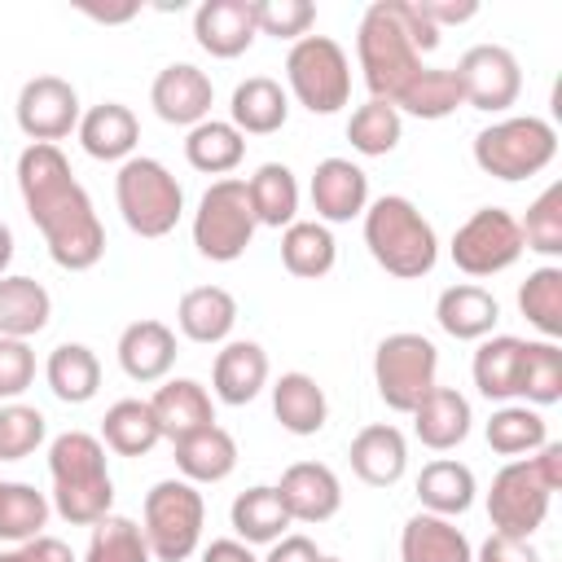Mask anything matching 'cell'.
Here are the masks:
<instances>
[{"label": "cell", "instance_id": "cell-1", "mask_svg": "<svg viewBox=\"0 0 562 562\" xmlns=\"http://www.w3.org/2000/svg\"><path fill=\"white\" fill-rule=\"evenodd\" d=\"M18 189L31 224L40 228L48 255L66 272H88L105 255V228L92 211L88 189L75 180L57 145H26L18 154Z\"/></svg>", "mask_w": 562, "mask_h": 562}, {"label": "cell", "instance_id": "cell-2", "mask_svg": "<svg viewBox=\"0 0 562 562\" xmlns=\"http://www.w3.org/2000/svg\"><path fill=\"white\" fill-rule=\"evenodd\" d=\"M439 48V26L417 9V0H373L356 31V61L373 101L395 105V97L422 75V53Z\"/></svg>", "mask_w": 562, "mask_h": 562}, {"label": "cell", "instance_id": "cell-3", "mask_svg": "<svg viewBox=\"0 0 562 562\" xmlns=\"http://www.w3.org/2000/svg\"><path fill=\"white\" fill-rule=\"evenodd\" d=\"M53 474V509L70 527H92L114 505V479L105 461V443L88 430H66L48 443Z\"/></svg>", "mask_w": 562, "mask_h": 562}, {"label": "cell", "instance_id": "cell-4", "mask_svg": "<svg viewBox=\"0 0 562 562\" xmlns=\"http://www.w3.org/2000/svg\"><path fill=\"white\" fill-rule=\"evenodd\" d=\"M364 246L373 263L400 281H417L439 259V237L430 220L400 193H382L364 206Z\"/></svg>", "mask_w": 562, "mask_h": 562}, {"label": "cell", "instance_id": "cell-5", "mask_svg": "<svg viewBox=\"0 0 562 562\" xmlns=\"http://www.w3.org/2000/svg\"><path fill=\"white\" fill-rule=\"evenodd\" d=\"M114 202L136 237H167L184 215V189L158 158H127L114 176Z\"/></svg>", "mask_w": 562, "mask_h": 562}, {"label": "cell", "instance_id": "cell-6", "mask_svg": "<svg viewBox=\"0 0 562 562\" xmlns=\"http://www.w3.org/2000/svg\"><path fill=\"white\" fill-rule=\"evenodd\" d=\"M202 522H206V501H202L198 483L162 479L145 492L140 536H145L154 562H184L202 540Z\"/></svg>", "mask_w": 562, "mask_h": 562}, {"label": "cell", "instance_id": "cell-7", "mask_svg": "<svg viewBox=\"0 0 562 562\" xmlns=\"http://www.w3.org/2000/svg\"><path fill=\"white\" fill-rule=\"evenodd\" d=\"M558 154V132L549 119L514 114L474 136V167L496 180H527L544 171Z\"/></svg>", "mask_w": 562, "mask_h": 562}, {"label": "cell", "instance_id": "cell-8", "mask_svg": "<svg viewBox=\"0 0 562 562\" xmlns=\"http://www.w3.org/2000/svg\"><path fill=\"white\" fill-rule=\"evenodd\" d=\"M285 83L312 114H338L351 97V61L329 35H303L285 53Z\"/></svg>", "mask_w": 562, "mask_h": 562}, {"label": "cell", "instance_id": "cell-9", "mask_svg": "<svg viewBox=\"0 0 562 562\" xmlns=\"http://www.w3.org/2000/svg\"><path fill=\"white\" fill-rule=\"evenodd\" d=\"M439 373V351L426 334H413V329H400V334H386L373 351V386L382 395L386 408L395 413H413Z\"/></svg>", "mask_w": 562, "mask_h": 562}, {"label": "cell", "instance_id": "cell-10", "mask_svg": "<svg viewBox=\"0 0 562 562\" xmlns=\"http://www.w3.org/2000/svg\"><path fill=\"white\" fill-rule=\"evenodd\" d=\"M255 211H250V198H246V180H215L198 211H193V246L202 259L211 263H233L246 255L250 237H255Z\"/></svg>", "mask_w": 562, "mask_h": 562}, {"label": "cell", "instance_id": "cell-11", "mask_svg": "<svg viewBox=\"0 0 562 562\" xmlns=\"http://www.w3.org/2000/svg\"><path fill=\"white\" fill-rule=\"evenodd\" d=\"M522 255V228L518 215L505 206H479L457 233H452V263L465 277H496L514 268Z\"/></svg>", "mask_w": 562, "mask_h": 562}, {"label": "cell", "instance_id": "cell-12", "mask_svg": "<svg viewBox=\"0 0 562 562\" xmlns=\"http://www.w3.org/2000/svg\"><path fill=\"white\" fill-rule=\"evenodd\" d=\"M549 501L553 492L540 483L531 457H514L509 465L496 470L492 479V492H487V518L501 536H518V540H531L544 518H549Z\"/></svg>", "mask_w": 562, "mask_h": 562}, {"label": "cell", "instance_id": "cell-13", "mask_svg": "<svg viewBox=\"0 0 562 562\" xmlns=\"http://www.w3.org/2000/svg\"><path fill=\"white\" fill-rule=\"evenodd\" d=\"M457 83H461V101L487 114H501L518 101L522 92V66L505 44H474L461 53V61L452 66Z\"/></svg>", "mask_w": 562, "mask_h": 562}, {"label": "cell", "instance_id": "cell-14", "mask_svg": "<svg viewBox=\"0 0 562 562\" xmlns=\"http://www.w3.org/2000/svg\"><path fill=\"white\" fill-rule=\"evenodd\" d=\"M18 127L31 136V145H57L79 127V92L61 75H35L18 92Z\"/></svg>", "mask_w": 562, "mask_h": 562}, {"label": "cell", "instance_id": "cell-15", "mask_svg": "<svg viewBox=\"0 0 562 562\" xmlns=\"http://www.w3.org/2000/svg\"><path fill=\"white\" fill-rule=\"evenodd\" d=\"M211 101H215V88L206 70H198L193 61H171L149 83V105L171 127H198L211 114Z\"/></svg>", "mask_w": 562, "mask_h": 562}, {"label": "cell", "instance_id": "cell-16", "mask_svg": "<svg viewBox=\"0 0 562 562\" xmlns=\"http://www.w3.org/2000/svg\"><path fill=\"white\" fill-rule=\"evenodd\" d=\"M259 35L255 22V0H202L193 9V40L202 53L233 61L241 57Z\"/></svg>", "mask_w": 562, "mask_h": 562}, {"label": "cell", "instance_id": "cell-17", "mask_svg": "<svg viewBox=\"0 0 562 562\" xmlns=\"http://www.w3.org/2000/svg\"><path fill=\"white\" fill-rule=\"evenodd\" d=\"M277 496L290 522H329L342 509V483L325 461H294L281 474Z\"/></svg>", "mask_w": 562, "mask_h": 562}, {"label": "cell", "instance_id": "cell-18", "mask_svg": "<svg viewBox=\"0 0 562 562\" xmlns=\"http://www.w3.org/2000/svg\"><path fill=\"white\" fill-rule=\"evenodd\" d=\"M312 206L321 224H347L369 206V176L351 158H321L312 171Z\"/></svg>", "mask_w": 562, "mask_h": 562}, {"label": "cell", "instance_id": "cell-19", "mask_svg": "<svg viewBox=\"0 0 562 562\" xmlns=\"http://www.w3.org/2000/svg\"><path fill=\"white\" fill-rule=\"evenodd\" d=\"M268 386V351L250 338H237V342H224V351H215V364H211V391L220 404H250L259 391Z\"/></svg>", "mask_w": 562, "mask_h": 562}, {"label": "cell", "instance_id": "cell-20", "mask_svg": "<svg viewBox=\"0 0 562 562\" xmlns=\"http://www.w3.org/2000/svg\"><path fill=\"white\" fill-rule=\"evenodd\" d=\"M351 470L360 483L369 487H391L404 479L408 470V439L391 426V422H369L364 430H356L351 439Z\"/></svg>", "mask_w": 562, "mask_h": 562}, {"label": "cell", "instance_id": "cell-21", "mask_svg": "<svg viewBox=\"0 0 562 562\" xmlns=\"http://www.w3.org/2000/svg\"><path fill=\"white\" fill-rule=\"evenodd\" d=\"M119 369L132 382H162L176 364V329L162 321H132L119 334Z\"/></svg>", "mask_w": 562, "mask_h": 562}, {"label": "cell", "instance_id": "cell-22", "mask_svg": "<svg viewBox=\"0 0 562 562\" xmlns=\"http://www.w3.org/2000/svg\"><path fill=\"white\" fill-rule=\"evenodd\" d=\"M79 145L88 158L97 162H127L136 140H140V123L123 101H101L88 114H79Z\"/></svg>", "mask_w": 562, "mask_h": 562}, {"label": "cell", "instance_id": "cell-23", "mask_svg": "<svg viewBox=\"0 0 562 562\" xmlns=\"http://www.w3.org/2000/svg\"><path fill=\"white\" fill-rule=\"evenodd\" d=\"M435 321H439V329H443L448 338H457V342H483V338L496 329V321H501V303H496L483 285L461 281V285H448V290L439 294Z\"/></svg>", "mask_w": 562, "mask_h": 562}, {"label": "cell", "instance_id": "cell-24", "mask_svg": "<svg viewBox=\"0 0 562 562\" xmlns=\"http://www.w3.org/2000/svg\"><path fill=\"white\" fill-rule=\"evenodd\" d=\"M408 417H413V435H417L430 452L457 448V443L470 435V422H474L470 400H465L457 386H430L426 400H422Z\"/></svg>", "mask_w": 562, "mask_h": 562}, {"label": "cell", "instance_id": "cell-25", "mask_svg": "<svg viewBox=\"0 0 562 562\" xmlns=\"http://www.w3.org/2000/svg\"><path fill=\"white\" fill-rule=\"evenodd\" d=\"M290 119V97L277 79L268 75H250L233 88V101H228V123L241 132V136H272L281 132Z\"/></svg>", "mask_w": 562, "mask_h": 562}, {"label": "cell", "instance_id": "cell-26", "mask_svg": "<svg viewBox=\"0 0 562 562\" xmlns=\"http://www.w3.org/2000/svg\"><path fill=\"white\" fill-rule=\"evenodd\" d=\"M149 408H154V422H158L162 439H171V443L215 422V404H211L206 386L193 382V378H171V382H162V386L154 391Z\"/></svg>", "mask_w": 562, "mask_h": 562}, {"label": "cell", "instance_id": "cell-27", "mask_svg": "<svg viewBox=\"0 0 562 562\" xmlns=\"http://www.w3.org/2000/svg\"><path fill=\"white\" fill-rule=\"evenodd\" d=\"M272 417L281 422V430L307 439V435L325 430L329 400H325V391H321V382L312 373H299L294 369V373H281L272 382Z\"/></svg>", "mask_w": 562, "mask_h": 562}, {"label": "cell", "instance_id": "cell-28", "mask_svg": "<svg viewBox=\"0 0 562 562\" xmlns=\"http://www.w3.org/2000/svg\"><path fill=\"white\" fill-rule=\"evenodd\" d=\"M400 562H474V549L452 518L422 509L400 531Z\"/></svg>", "mask_w": 562, "mask_h": 562}, {"label": "cell", "instance_id": "cell-29", "mask_svg": "<svg viewBox=\"0 0 562 562\" xmlns=\"http://www.w3.org/2000/svg\"><path fill=\"white\" fill-rule=\"evenodd\" d=\"M176 325L189 342H224L237 325V299L224 290V285H198V290H184L180 307H176Z\"/></svg>", "mask_w": 562, "mask_h": 562}, {"label": "cell", "instance_id": "cell-30", "mask_svg": "<svg viewBox=\"0 0 562 562\" xmlns=\"http://www.w3.org/2000/svg\"><path fill=\"white\" fill-rule=\"evenodd\" d=\"M171 448H176V465L189 483H224L237 470V439L215 422L176 439Z\"/></svg>", "mask_w": 562, "mask_h": 562}, {"label": "cell", "instance_id": "cell-31", "mask_svg": "<svg viewBox=\"0 0 562 562\" xmlns=\"http://www.w3.org/2000/svg\"><path fill=\"white\" fill-rule=\"evenodd\" d=\"M474 470L465 461H452V457H439L430 465H422L417 474V501L426 514H439V518H457L474 505Z\"/></svg>", "mask_w": 562, "mask_h": 562}, {"label": "cell", "instance_id": "cell-32", "mask_svg": "<svg viewBox=\"0 0 562 562\" xmlns=\"http://www.w3.org/2000/svg\"><path fill=\"white\" fill-rule=\"evenodd\" d=\"M470 373H474L479 395H487L496 404L514 400L518 395V373H522V338H514V334H487L479 342V351H474Z\"/></svg>", "mask_w": 562, "mask_h": 562}, {"label": "cell", "instance_id": "cell-33", "mask_svg": "<svg viewBox=\"0 0 562 562\" xmlns=\"http://www.w3.org/2000/svg\"><path fill=\"white\" fill-rule=\"evenodd\" d=\"M53 316V299L35 277H0V338H35Z\"/></svg>", "mask_w": 562, "mask_h": 562}, {"label": "cell", "instance_id": "cell-34", "mask_svg": "<svg viewBox=\"0 0 562 562\" xmlns=\"http://www.w3.org/2000/svg\"><path fill=\"white\" fill-rule=\"evenodd\" d=\"M44 378H48V391L61 404H88L97 395V386H101V360L83 342H61V347L48 351Z\"/></svg>", "mask_w": 562, "mask_h": 562}, {"label": "cell", "instance_id": "cell-35", "mask_svg": "<svg viewBox=\"0 0 562 562\" xmlns=\"http://www.w3.org/2000/svg\"><path fill=\"white\" fill-rule=\"evenodd\" d=\"M228 522H233V531H237L241 544H272V540L285 536L290 514H285L277 487L259 483V487L237 492V501H233V509H228Z\"/></svg>", "mask_w": 562, "mask_h": 562}, {"label": "cell", "instance_id": "cell-36", "mask_svg": "<svg viewBox=\"0 0 562 562\" xmlns=\"http://www.w3.org/2000/svg\"><path fill=\"white\" fill-rule=\"evenodd\" d=\"M184 158L202 176H228L246 158V136L224 119H202L184 136Z\"/></svg>", "mask_w": 562, "mask_h": 562}, {"label": "cell", "instance_id": "cell-37", "mask_svg": "<svg viewBox=\"0 0 562 562\" xmlns=\"http://www.w3.org/2000/svg\"><path fill=\"white\" fill-rule=\"evenodd\" d=\"M246 198L255 211V224L263 228H290L294 211H299V184L294 171L285 162H263L250 180H246Z\"/></svg>", "mask_w": 562, "mask_h": 562}, {"label": "cell", "instance_id": "cell-38", "mask_svg": "<svg viewBox=\"0 0 562 562\" xmlns=\"http://www.w3.org/2000/svg\"><path fill=\"white\" fill-rule=\"evenodd\" d=\"M338 259V246H334V233L329 224L321 220H294L285 233H281V263L290 277H303V281H316L334 268Z\"/></svg>", "mask_w": 562, "mask_h": 562}, {"label": "cell", "instance_id": "cell-39", "mask_svg": "<svg viewBox=\"0 0 562 562\" xmlns=\"http://www.w3.org/2000/svg\"><path fill=\"white\" fill-rule=\"evenodd\" d=\"M162 439L149 400H119L101 417V443L119 457H145Z\"/></svg>", "mask_w": 562, "mask_h": 562}, {"label": "cell", "instance_id": "cell-40", "mask_svg": "<svg viewBox=\"0 0 562 562\" xmlns=\"http://www.w3.org/2000/svg\"><path fill=\"white\" fill-rule=\"evenodd\" d=\"M518 312L527 316L531 329L544 334V342L562 338V268L558 263L527 272V281L518 285Z\"/></svg>", "mask_w": 562, "mask_h": 562}, {"label": "cell", "instance_id": "cell-41", "mask_svg": "<svg viewBox=\"0 0 562 562\" xmlns=\"http://www.w3.org/2000/svg\"><path fill=\"white\" fill-rule=\"evenodd\" d=\"M544 439H549V426L527 404H501L487 417V448L501 457H531Z\"/></svg>", "mask_w": 562, "mask_h": 562}, {"label": "cell", "instance_id": "cell-42", "mask_svg": "<svg viewBox=\"0 0 562 562\" xmlns=\"http://www.w3.org/2000/svg\"><path fill=\"white\" fill-rule=\"evenodd\" d=\"M461 101V83L448 66H422V75L395 97V110L413 114V119H448Z\"/></svg>", "mask_w": 562, "mask_h": 562}, {"label": "cell", "instance_id": "cell-43", "mask_svg": "<svg viewBox=\"0 0 562 562\" xmlns=\"http://www.w3.org/2000/svg\"><path fill=\"white\" fill-rule=\"evenodd\" d=\"M48 496L31 483H0V540L26 544L48 527Z\"/></svg>", "mask_w": 562, "mask_h": 562}, {"label": "cell", "instance_id": "cell-44", "mask_svg": "<svg viewBox=\"0 0 562 562\" xmlns=\"http://www.w3.org/2000/svg\"><path fill=\"white\" fill-rule=\"evenodd\" d=\"M400 136H404V119H400V110L386 105V101H373V97H369V101L356 105L351 119H347V140H351V149L364 154V158L391 154V149L400 145Z\"/></svg>", "mask_w": 562, "mask_h": 562}, {"label": "cell", "instance_id": "cell-45", "mask_svg": "<svg viewBox=\"0 0 562 562\" xmlns=\"http://www.w3.org/2000/svg\"><path fill=\"white\" fill-rule=\"evenodd\" d=\"M518 395L536 408H549L562 400V347L558 342H522V373Z\"/></svg>", "mask_w": 562, "mask_h": 562}, {"label": "cell", "instance_id": "cell-46", "mask_svg": "<svg viewBox=\"0 0 562 562\" xmlns=\"http://www.w3.org/2000/svg\"><path fill=\"white\" fill-rule=\"evenodd\" d=\"M83 562H154L149 544L140 536V522L123 518V514H105L101 522H92V540Z\"/></svg>", "mask_w": 562, "mask_h": 562}, {"label": "cell", "instance_id": "cell-47", "mask_svg": "<svg viewBox=\"0 0 562 562\" xmlns=\"http://www.w3.org/2000/svg\"><path fill=\"white\" fill-rule=\"evenodd\" d=\"M518 228H522V250H536V255H549V259L562 255V180H553L527 206Z\"/></svg>", "mask_w": 562, "mask_h": 562}, {"label": "cell", "instance_id": "cell-48", "mask_svg": "<svg viewBox=\"0 0 562 562\" xmlns=\"http://www.w3.org/2000/svg\"><path fill=\"white\" fill-rule=\"evenodd\" d=\"M44 430L48 422L40 408L18 404V400L0 404V461H26L44 443Z\"/></svg>", "mask_w": 562, "mask_h": 562}, {"label": "cell", "instance_id": "cell-49", "mask_svg": "<svg viewBox=\"0 0 562 562\" xmlns=\"http://www.w3.org/2000/svg\"><path fill=\"white\" fill-rule=\"evenodd\" d=\"M255 22H259V35H272V40H303L316 22V4L312 0H255Z\"/></svg>", "mask_w": 562, "mask_h": 562}, {"label": "cell", "instance_id": "cell-50", "mask_svg": "<svg viewBox=\"0 0 562 562\" xmlns=\"http://www.w3.org/2000/svg\"><path fill=\"white\" fill-rule=\"evenodd\" d=\"M35 382V351L22 338H0V404L18 400Z\"/></svg>", "mask_w": 562, "mask_h": 562}, {"label": "cell", "instance_id": "cell-51", "mask_svg": "<svg viewBox=\"0 0 562 562\" xmlns=\"http://www.w3.org/2000/svg\"><path fill=\"white\" fill-rule=\"evenodd\" d=\"M474 562H540V553L531 549V540H518V536H501V531H492V536L479 544Z\"/></svg>", "mask_w": 562, "mask_h": 562}, {"label": "cell", "instance_id": "cell-52", "mask_svg": "<svg viewBox=\"0 0 562 562\" xmlns=\"http://www.w3.org/2000/svg\"><path fill=\"white\" fill-rule=\"evenodd\" d=\"M417 9L443 31V26H461V22H470L474 13H479V4L474 0H417Z\"/></svg>", "mask_w": 562, "mask_h": 562}, {"label": "cell", "instance_id": "cell-53", "mask_svg": "<svg viewBox=\"0 0 562 562\" xmlns=\"http://www.w3.org/2000/svg\"><path fill=\"white\" fill-rule=\"evenodd\" d=\"M531 465H536V474H540V483H544L549 492L562 487V443H558V439H544V443L531 452Z\"/></svg>", "mask_w": 562, "mask_h": 562}, {"label": "cell", "instance_id": "cell-54", "mask_svg": "<svg viewBox=\"0 0 562 562\" xmlns=\"http://www.w3.org/2000/svg\"><path fill=\"white\" fill-rule=\"evenodd\" d=\"M316 558L321 553H316V544L307 536H281V540H272L263 562H316Z\"/></svg>", "mask_w": 562, "mask_h": 562}, {"label": "cell", "instance_id": "cell-55", "mask_svg": "<svg viewBox=\"0 0 562 562\" xmlns=\"http://www.w3.org/2000/svg\"><path fill=\"white\" fill-rule=\"evenodd\" d=\"M79 13H88L92 22L119 26V22H132V18L140 13V4H136V0H123V4H92V0H83V4H79Z\"/></svg>", "mask_w": 562, "mask_h": 562}, {"label": "cell", "instance_id": "cell-56", "mask_svg": "<svg viewBox=\"0 0 562 562\" xmlns=\"http://www.w3.org/2000/svg\"><path fill=\"white\" fill-rule=\"evenodd\" d=\"M22 549H26V558H31V562H75L70 544H66V540H57V536H35V540H26Z\"/></svg>", "mask_w": 562, "mask_h": 562}, {"label": "cell", "instance_id": "cell-57", "mask_svg": "<svg viewBox=\"0 0 562 562\" xmlns=\"http://www.w3.org/2000/svg\"><path fill=\"white\" fill-rule=\"evenodd\" d=\"M202 562H259V558H255L250 544H241V540H211V544L202 549Z\"/></svg>", "mask_w": 562, "mask_h": 562}, {"label": "cell", "instance_id": "cell-58", "mask_svg": "<svg viewBox=\"0 0 562 562\" xmlns=\"http://www.w3.org/2000/svg\"><path fill=\"white\" fill-rule=\"evenodd\" d=\"M9 263H13V233H9V224L0 220V277H4Z\"/></svg>", "mask_w": 562, "mask_h": 562}, {"label": "cell", "instance_id": "cell-59", "mask_svg": "<svg viewBox=\"0 0 562 562\" xmlns=\"http://www.w3.org/2000/svg\"><path fill=\"white\" fill-rule=\"evenodd\" d=\"M0 562H31V558H26V549L18 544V549H4V553H0Z\"/></svg>", "mask_w": 562, "mask_h": 562}, {"label": "cell", "instance_id": "cell-60", "mask_svg": "<svg viewBox=\"0 0 562 562\" xmlns=\"http://www.w3.org/2000/svg\"><path fill=\"white\" fill-rule=\"evenodd\" d=\"M316 562H342V558H325V553H321V558H316Z\"/></svg>", "mask_w": 562, "mask_h": 562}]
</instances>
